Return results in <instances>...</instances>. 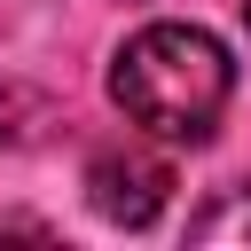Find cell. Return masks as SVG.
Returning <instances> with one entry per match:
<instances>
[{
    "instance_id": "6da1fadb",
    "label": "cell",
    "mask_w": 251,
    "mask_h": 251,
    "mask_svg": "<svg viewBox=\"0 0 251 251\" xmlns=\"http://www.w3.org/2000/svg\"><path fill=\"white\" fill-rule=\"evenodd\" d=\"M227 94H235V63L204 24H173L165 16V24H141L110 55V102L149 141H173V149L212 141Z\"/></svg>"
},
{
    "instance_id": "7a4b0ae2",
    "label": "cell",
    "mask_w": 251,
    "mask_h": 251,
    "mask_svg": "<svg viewBox=\"0 0 251 251\" xmlns=\"http://www.w3.org/2000/svg\"><path fill=\"white\" fill-rule=\"evenodd\" d=\"M86 204L110 220V227H149L165 204H173V165L141 141H118V149H94L86 157Z\"/></svg>"
},
{
    "instance_id": "3957f363",
    "label": "cell",
    "mask_w": 251,
    "mask_h": 251,
    "mask_svg": "<svg viewBox=\"0 0 251 251\" xmlns=\"http://www.w3.org/2000/svg\"><path fill=\"white\" fill-rule=\"evenodd\" d=\"M196 235H251V204H235V212H212Z\"/></svg>"
},
{
    "instance_id": "277c9868",
    "label": "cell",
    "mask_w": 251,
    "mask_h": 251,
    "mask_svg": "<svg viewBox=\"0 0 251 251\" xmlns=\"http://www.w3.org/2000/svg\"><path fill=\"white\" fill-rule=\"evenodd\" d=\"M16 126H24V94H16L8 78H0V149L16 141Z\"/></svg>"
},
{
    "instance_id": "5b68a950",
    "label": "cell",
    "mask_w": 251,
    "mask_h": 251,
    "mask_svg": "<svg viewBox=\"0 0 251 251\" xmlns=\"http://www.w3.org/2000/svg\"><path fill=\"white\" fill-rule=\"evenodd\" d=\"M243 8H251V0H243Z\"/></svg>"
}]
</instances>
